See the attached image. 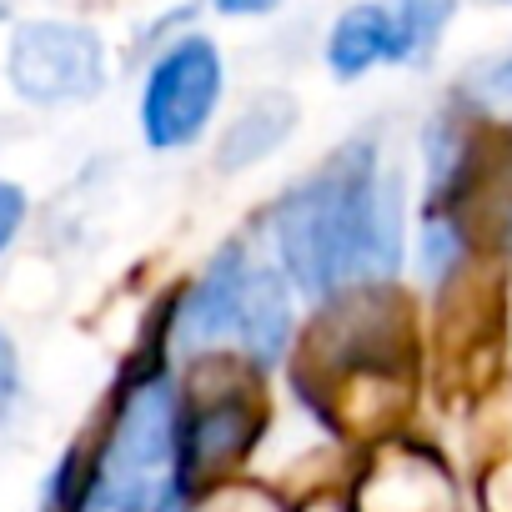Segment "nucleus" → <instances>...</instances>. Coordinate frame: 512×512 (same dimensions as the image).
I'll use <instances>...</instances> for the list:
<instances>
[{
    "label": "nucleus",
    "instance_id": "nucleus-8",
    "mask_svg": "<svg viewBox=\"0 0 512 512\" xmlns=\"http://www.w3.org/2000/svg\"><path fill=\"white\" fill-rule=\"evenodd\" d=\"M322 56H327V71L337 81H362L377 66H397V41H392L387 0H357V6H347L332 21Z\"/></svg>",
    "mask_w": 512,
    "mask_h": 512
},
{
    "label": "nucleus",
    "instance_id": "nucleus-12",
    "mask_svg": "<svg viewBox=\"0 0 512 512\" xmlns=\"http://www.w3.org/2000/svg\"><path fill=\"white\" fill-rule=\"evenodd\" d=\"M216 16H231V21H256V16H272L282 0H211Z\"/></svg>",
    "mask_w": 512,
    "mask_h": 512
},
{
    "label": "nucleus",
    "instance_id": "nucleus-3",
    "mask_svg": "<svg viewBox=\"0 0 512 512\" xmlns=\"http://www.w3.org/2000/svg\"><path fill=\"white\" fill-rule=\"evenodd\" d=\"M221 96H226V61H221V46L201 31H186L176 36L171 46H161V56L146 66V81H141V141L161 156L171 151H191L216 111H221Z\"/></svg>",
    "mask_w": 512,
    "mask_h": 512
},
{
    "label": "nucleus",
    "instance_id": "nucleus-7",
    "mask_svg": "<svg viewBox=\"0 0 512 512\" xmlns=\"http://www.w3.org/2000/svg\"><path fill=\"white\" fill-rule=\"evenodd\" d=\"M302 126V101L292 91H256L221 131L216 141V171H251L267 156H277Z\"/></svg>",
    "mask_w": 512,
    "mask_h": 512
},
{
    "label": "nucleus",
    "instance_id": "nucleus-10",
    "mask_svg": "<svg viewBox=\"0 0 512 512\" xmlns=\"http://www.w3.org/2000/svg\"><path fill=\"white\" fill-rule=\"evenodd\" d=\"M21 402H26V372H21V347H16V337H11L6 327H0V432H6V427L16 422Z\"/></svg>",
    "mask_w": 512,
    "mask_h": 512
},
{
    "label": "nucleus",
    "instance_id": "nucleus-4",
    "mask_svg": "<svg viewBox=\"0 0 512 512\" xmlns=\"http://www.w3.org/2000/svg\"><path fill=\"white\" fill-rule=\"evenodd\" d=\"M6 81L26 106H86L106 91V41L81 21H21L6 46Z\"/></svg>",
    "mask_w": 512,
    "mask_h": 512
},
{
    "label": "nucleus",
    "instance_id": "nucleus-6",
    "mask_svg": "<svg viewBox=\"0 0 512 512\" xmlns=\"http://www.w3.org/2000/svg\"><path fill=\"white\" fill-rule=\"evenodd\" d=\"M292 332H297V292H292V282L282 277L277 262L256 256L251 272H246V287H241V302H236L231 347L256 372H272V367H282Z\"/></svg>",
    "mask_w": 512,
    "mask_h": 512
},
{
    "label": "nucleus",
    "instance_id": "nucleus-5",
    "mask_svg": "<svg viewBox=\"0 0 512 512\" xmlns=\"http://www.w3.org/2000/svg\"><path fill=\"white\" fill-rule=\"evenodd\" d=\"M262 432V412L251 407L246 392H221L211 402H201L196 412H181V482L186 497L211 487L221 472H231L251 437Z\"/></svg>",
    "mask_w": 512,
    "mask_h": 512
},
{
    "label": "nucleus",
    "instance_id": "nucleus-11",
    "mask_svg": "<svg viewBox=\"0 0 512 512\" xmlns=\"http://www.w3.org/2000/svg\"><path fill=\"white\" fill-rule=\"evenodd\" d=\"M26 216H31V196H26V186L0 181V256H6V251L16 246V236H21Z\"/></svg>",
    "mask_w": 512,
    "mask_h": 512
},
{
    "label": "nucleus",
    "instance_id": "nucleus-9",
    "mask_svg": "<svg viewBox=\"0 0 512 512\" xmlns=\"http://www.w3.org/2000/svg\"><path fill=\"white\" fill-rule=\"evenodd\" d=\"M387 16H392V41H397V66H422L447 36L457 0H387Z\"/></svg>",
    "mask_w": 512,
    "mask_h": 512
},
{
    "label": "nucleus",
    "instance_id": "nucleus-1",
    "mask_svg": "<svg viewBox=\"0 0 512 512\" xmlns=\"http://www.w3.org/2000/svg\"><path fill=\"white\" fill-rule=\"evenodd\" d=\"M267 241L307 302L382 287L407 256V181L372 136H352L267 206Z\"/></svg>",
    "mask_w": 512,
    "mask_h": 512
},
{
    "label": "nucleus",
    "instance_id": "nucleus-2",
    "mask_svg": "<svg viewBox=\"0 0 512 512\" xmlns=\"http://www.w3.org/2000/svg\"><path fill=\"white\" fill-rule=\"evenodd\" d=\"M181 392L156 367L116 397L111 432L81 482V512H181Z\"/></svg>",
    "mask_w": 512,
    "mask_h": 512
}]
</instances>
